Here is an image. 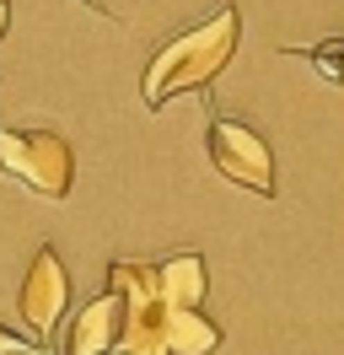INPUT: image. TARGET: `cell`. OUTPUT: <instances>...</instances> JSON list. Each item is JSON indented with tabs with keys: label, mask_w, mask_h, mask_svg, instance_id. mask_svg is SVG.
Returning <instances> with one entry per match:
<instances>
[{
	"label": "cell",
	"mask_w": 344,
	"mask_h": 355,
	"mask_svg": "<svg viewBox=\"0 0 344 355\" xmlns=\"http://www.w3.org/2000/svg\"><path fill=\"white\" fill-rule=\"evenodd\" d=\"M307 60H312V65H318L328 81H339V87H344V38H334V44H318Z\"/></svg>",
	"instance_id": "cell-9"
},
{
	"label": "cell",
	"mask_w": 344,
	"mask_h": 355,
	"mask_svg": "<svg viewBox=\"0 0 344 355\" xmlns=\"http://www.w3.org/2000/svg\"><path fill=\"white\" fill-rule=\"evenodd\" d=\"M6 27H11V0H0V38H6Z\"/></svg>",
	"instance_id": "cell-11"
},
{
	"label": "cell",
	"mask_w": 344,
	"mask_h": 355,
	"mask_svg": "<svg viewBox=\"0 0 344 355\" xmlns=\"http://www.w3.org/2000/svg\"><path fill=\"white\" fill-rule=\"evenodd\" d=\"M0 173H11L43 200H64L76 183V151L54 130H0Z\"/></svg>",
	"instance_id": "cell-2"
},
{
	"label": "cell",
	"mask_w": 344,
	"mask_h": 355,
	"mask_svg": "<svg viewBox=\"0 0 344 355\" xmlns=\"http://www.w3.org/2000/svg\"><path fill=\"white\" fill-rule=\"evenodd\" d=\"M210 291V275H205V259L199 253H172L156 264V296L167 307H199Z\"/></svg>",
	"instance_id": "cell-6"
},
{
	"label": "cell",
	"mask_w": 344,
	"mask_h": 355,
	"mask_svg": "<svg viewBox=\"0 0 344 355\" xmlns=\"http://www.w3.org/2000/svg\"><path fill=\"white\" fill-rule=\"evenodd\" d=\"M205 146H210L215 173L232 178L237 189H253L258 200L275 194V151H269V140L258 130H248L242 119H210Z\"/></svg>",
	"instance_id": "cell-3"
},
{
	"label": "cell",
	"mask_w": 344,
	"mask_h": 355,
	"mask_svg": "<svg viewBox=\"0 0 344 355\" xmlns=\"http://www.w3.org/2000/svg\"><path fill=\"white\" fill-rule=\"evenodd\" d=\"M38 350H43L38 339H22V334L0 329V355H38Z\"/></svg>",
	"instance_id": "cell-10"
},
{
	"label": "cell",
	"mask_w": 344,
	"mask_h": 355,
	"mask_svg": "<svg viewBox=\"0 0 344 355\" xmlns=\"http://www.w3.org/2000/svg\"><path fill=\"white\" fill-rule=\"evenodd\" d=\"M17 307H22V318H27V329H33L38 345L60 329L64 307H70V275H64V259L49 243H43L38 253H33V264H27V280H22Z\"/></svg>",
	"instance_id": "cell-4"
},
{
	"label": "cell",
	"mask_w": 344,
	"mask_h": 355,
	"mask_svg": "<svg viewBox=\"0 0 344 355\" xmlns=\"http://www.w3.org/2000/svg\"><path fill=\"white\" fill-rule=\"evenodd\" d=\"M108 291H119L129 307L156 302V264H140V259H113V264H108Z\"/></svg>",
	"instance_id": "cell-8"
},
{
	"label": "cell",
	"mask_w": 344,
	"mask_h": 355,
	"mask_svg": "<svg viewBox=\"0 0 344 355\" xmlns=\"http://www.w3.org/2000/svg\"><path fill=\"white\" fill-rule=\"evenodd\" d=\"M124 323H129V302L119 291H103L97 302H86V307L70 318L64 355H113L119 339H124Z\"/></svg>",
	"instance_id": "cell-5"
},
{
	"label": "cell",
	"mask_w": 344,
	"mask_h": 355,
	"mask_svg": "<svg viewBox=\"0 0 344 355\" xmlns=\"http://www.w3.org/2000/svg\"><path fill=\"white\" fill-rule=\"evenodd\" d=\"M237 38H242V17H237L232 0L215 6L199 27L178 33V38L146 65V87H140L146 92V108H162V103L178 97V92H205L221 70L232 65Z\"/></svg>",
	"instance_id": "cell-1"
},
{
	"label": "cell",
	"mask_w": 344,
	"mask_h": 355,
	"mask_svg": "<svg viewBox=\"0 0 344 355\" xmlns=\"http://www.w3.org/2000/svg\"><path fill=\"white\" fill-rule=\"evenodd\" d=\"M162 334H167L172 355H210V350H221V323L205 318L199 307H167L162 312Z\"/></svg>",
	"instance_id": "cell-7"
}]
</instances>
